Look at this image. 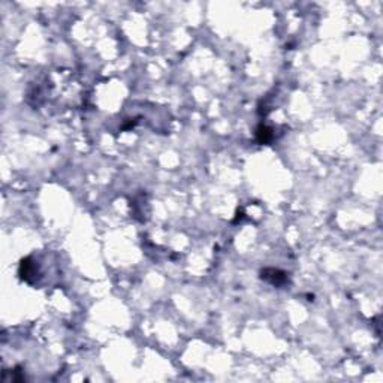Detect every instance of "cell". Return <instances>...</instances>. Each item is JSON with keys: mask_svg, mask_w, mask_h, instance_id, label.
<instances>
[{"mask_svg": "<svg viewBox=\"0 0 383 383\" xmlns=\"http://www.w3.org/2000/svg\"><path fill=\"white\" fill-rule=\"evenodd\" d=\"M260 279L271 283L273 286H286L289 283V276L277 268H265L260 271Z\"/></svg>", "mask_w": 383, "mask_h": 383, "instance_id": "6da1fadb", "label": "cell"}, {"mask_svg": "<svg viewBox=\"0 0 383 383\" xmlns=\"http://www.w3.org/2000/svg\"><path fill=\"white\" fill-rule=\"evenodd\" d=\"M20 276L26 281H32V277L36 276V265L32 262V257H26L20 265Z\"/></svg>", "mask_w": 383, "mask_h": 383, "instance_id": "7a4b0ae2", "label": "cell"}, {"mask_svg": "<svg viewBox=\"0 0 383 383\" xmlns=\"http://www.w3.org/2000/svg\"><path fill=\"white\" fill-rule=\"evenodd\" d=\"M273 138H274V133H273V130H271L270 128L263 126V125H260V126L257 128V130H256V139H257L259 144H268V142L273 141Z\"/></svg>", "mask_w": 383, "mask_h": 383, "instance_id": "3957f363", "label": "cell"}]
</instances>
